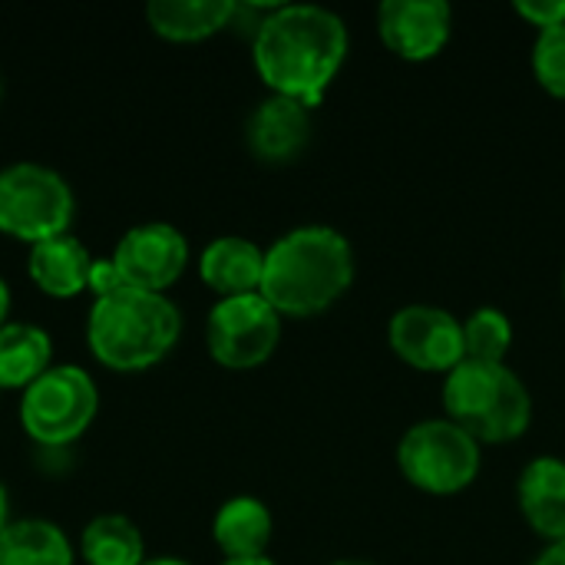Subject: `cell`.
Wrapping results in <instances>:
<instances>
[{
    "instance_id": "1",
    "label": "cell",
    "mask_w": 565,
    "mask_h": 565,
    "mask_svg": "<svg viewBox=\"0 0 565 565\" xmlns=\"http://www.w3.org/2000/svg\"><path fill=\"white\" fill-rule=\"evenodd\" d=\"M348 60L344 20L315 3H275L252 36V63L271 96L315 109Z\"/></svg>"
},
{
    "instance_id": "2",
    "label": "cell",
    "mask_w": 565,
    "mask_h": 565,
    "mask_svg": "<svg viewBox=\"0 0 565 565\" xmlns=\"http://www.w3.org/2000/svg\"><path fill=\"white\" fill-rule=\"evenodd\" d=\"M354 248L331 225H301L265 248L262 298L281 318H315L354 285Z\"/></svg>"
},
{
    "instance_id": "3",
    "label": "cell",
    "mask_w": 565,
    "mask_h": 565,
    "mask_svg": "<svg viewBox=\"0 0 565 565\" xmlns=\"http://www.w3.org/2000/svg\"><path fill=\"white\" fill-rule=\"evenodd\" d=\"M182 338V311L169 295L119 288L93 298L86 348L113 374H142L162 364Z\"/></svg>"
},
{
    "instance_id": "4",
    "label": "cell",
    "mask_w": 565,
    "mask_h": 565,
    "mask_svg": "<svg viewBox=\"0 0 565 565\" xmlns=\"http://www.w3.org/2000/svg\"><path fill=\"white\" fill-rule=\"evenodd\" d=\"M447 420L483 444H513L533 424V397L523 377L507 364L460 361L444 377Z\"/></svg>"
},
{
    "instance_id": "5",
    "label": "cell",
    "mask_w": 565,
    "mask_h": 565,
    "mask_svg": "<svg viewBox=\"0 0 565 565\" xmlns=\"http://www.w3.org/2000/svg\"><path fill=\"white\" fill-rule=\"evenodd\" d=\"M76 195L70 182L43 162H13L0 169V235L40 245L70 235Z\"/></svg>"
},
{
    "instance_id": "6",
    "label": "cell",
    "mask_w": 565,
    "mask_h": 565,
    "mask_svg": "<svg viewBox=\"0 0 565 565\" xmlns=\"http://www.w3.org/2000/svg\"><path fill=\"white\" fill-rule=\"evenodd\" d=\"M96 414V381L76 364H53L20 397V427L40 450H63L76 444L93 427Z\"/></svg>"
},
{
    "instance_id": "7",
    "label": "cell",
    "mask_w": 565,
    "mask_h": 565,
    "mask_svg": "<svg viewBox=\"0 0 565 565\" xmlns=\"http://www.w3.org/2000/svg\"><path fill=\"white\" fill-rule=\"evenodd\" d=\"M480 444L447 417L414 424L397 444L401 477L430 497H457L480 477Z\"/></svg>"
},
{
    "instance_id": "8",
    "label": "cell",
    "mask_w": 565,
    "mask_h": 565,
    "mask_svg": "<svg viewBox=\"0 0 565 565\" xmlns=\"http://www.w3.org/2000/svg\"><path fill=\"white\" fill-rule=\"evenodd\" d=\"M281 341V315L262 295L218 298L205 321V344L218 367L255 371Z\"/></svg>"
},
{
    "instance_id": "9",
    "label": "cell",
    "mask_w": 565,
    "mask_h": 565,
    "mask_svg": "<svg viewBox=\"0 0 565 565\" xmlns=\"http://www.w3.org/2000/svg\"><path fill=\"white\" fill-rule=\"evenodd\" d=\"M387 341L407 367L424 374L447 377L460 361H467L463 321L437 305H407L394 311L387 324Z\"/></svg>"
},
{
    "instance_id": "10",
    "label": "cell",
    "mask_w": 565,
    "mask_h": 565,
    "mask_svg": "<svg viewBox=\"0 0 565 565\" xmlns=\"http://www.w3.org/2000/svg\"><path fill=\"white\" fill-rule=\"evenodd\" d=\"M109 262L126 288L166 295L189 268V238L169 222H142L116 242Z\"/></svg>"
},
{
    "instance_id": "11",
    "label": "cell",
    "mask_w": 565,
    "mask_h": 565,
    "mask_svg": "<svg viewBox=\"0 0 565 565\" xmlns=\"http://www.w3.org/2000/svg\"><path fill=\"white\" fill-rule=\"evenodd\" d=\"M454 33V7L447 0H384L377 7L381 43L407 63H427L444 53Z\"/></svg>"
},
{
    "instance_id": "12",
    "label": "cell",
    "mask_w": 565,
    "mask_h": 565,
    "mask_svg": "<svg viewBox=\"0 0 565 565\" xmlns=\"http://www.w3.org/2000/svg\"><path fill=\"white\" fill-rule=\"evenodd\" d=\"M311 129V109L305 103L288 96H265L245 122V142L258 162L288 166L308 149Z\"/></svg>"
},
{
    "instance_id": "13",
    "label": "cell",
    "mask_w": 565,
    "mask_h": 565,
    "mask_svg": "<svg viewBox=\"0 0 565 565\" xmlns=\"http://www.w3.org/2000/svg\"><path fill=\"white\" fill-rule=\"evenodd\" d=\"M516 500L526 526L553 543H565V460L536 457L516 480Z\"/></svg>"
},
{
    "instance_id": "14",
    "label": "cell",
    "mask_w": 565,
    "mask_h": 565,
    "mask_svg": "<svg viewBox=\"0 0 565 565\" xmlns=\"http://www.w3.org/2000/svg\"><path fill=\"white\" fill-rule=\"evenodd\" d=\"M265 275V252L242 235H222L199 255V278L218 298L258 295Z\"/></svg>"
},
{
    "instance_id": "15",
    "label": "cell",
    "mask_w": 565,
    "mask_h": 565,
    "mask_svg": "<svg viewBox=\"0 0 565 565\" xmlns=\"http://www.w3.org/2000/svg\"><path fill=\"white\" fill-rule=\"evenodd\" d=\"M93 255L89 248L70 232L50 242H40L30 248L26 258V271L30 281L56 301H70L76 295H83L89 288V268H93Z\"/></svg>"
},
{
    "instance_id": "16",
    "label": "cell",
    "mask_w": 565,
    "mask_h": 565,
    "mask_svg": "<svg viewBox=\"0 0 565 565\" xmlns=\"http://www.w3.org/2000/svg\"><path fill=\"white\" fill-rule=\"evenodd\" d=\"M238 17L235 0H152L146 3V23L169 43H202L228 30Z\"/></svg>"
},
{
    "instance_id": "17",
    "label": "cell",
    "mask_w": 565,
    "mask_h": 565,
    "mask_svg": "<svg viewBox=\"0 0 565 565\" xmlns=\"http://www.w3.org/2000/svg\"><path fill=\"white\" fill-rule=\"evenodd\" d=\"M275 536L271 510L258 497H232L212 520V540L225 559H258L268 553Z\"/></svg>"
},
{
    "instance_id": "18",
    "label": "cell",
    "mask_w": 565,
    "mask_h": 565,
    "mask_svg": "<svg viewBox=\"0 0 565 565\" xmlns=\"http://www.w3.org/2000/svg\"><path fill=\"white\" fill-rule=\"evenodd\" d=\"M53 367V338L40 324L7 321L0 328V391H26Z\"/></svg>"
},
{
    "instance_id": "19",
    "label": "cell",
    "mask_w": 565,
    "mask_h": 565,
    "mask_svg": "<svg viewBox=\"0 0 565 565\" xmlns=\"http://www.w3.org/2000/svg\"><path fill=\"white\" fill-rule=\"evenodd\" d=\"M76 553L70 536L40 516L10 520L0 533V565H73Z\"/></svg>"
},
{
    "instance_id": "20",
    "label": "cell",
    "mask_w": 565,
    "mask_h": 565,
    "mask_svg": "<svg viewBox=\"0 0 565 565\" xmlns=\"http://www.w3.org/2000/svg\"><path fill=\"white\" fill-rule=\"evenodd\" d=\"M79 556L86 565H142L146 540L122 513L93 516L79 533Z\"/></svg>"
},
{
    "instance_id": "21",
    "label": "cell",
    "mask_w": 565,
    "mask_h": 565,
    "mask_svg": "<svg viewBox=\"0 0 565 565\" xmlns=\"http://www.w3.org/2000/svg\"><path fill=\"white\" fill-rule=\"evenodd\" d=\"M463 348L467 361L480 364H507V354L513 348V321L500 308H477L463 321Z\"/></svg>"
},
{
    "instance_id": "22",
    "label": "cell",
    "mask_w": 565,
    "mask_h": 565,
    "mask_svg": "<svg viewBox=\"0 0 565 565\" xmlns=\"http://www.w3.org/2000/svg\"><path fill=\"white\" fill-rule=\"evenodd\" d=\"M530 63H533L536 83L550 96L565 99V26H553V30H540L536 33Z\"/></svg>"
},
{
    "instance_id": "23",
    "label": "cell",
    "mask_w": 565,
    "mask_h": 565,
    "mask_svg": "<svg viewBox=\"0 0 565 565\" xmlns=\"http://www.w3.org/2000/svg\"><path fill=\"white\" fill-rule=\"evenodd\" d=\"M513 10L540 30H553V26H565V0H516Z\"/></svg>"
},
{
    "instance_id": "24",
    "label": "cell",
    "mask_w": 565,
    "mask_h": 565,
    "mask_svg": "<svg viewBox=\"0 0 565 565\" xmlns=\"http://www.w3.org/2000/svg\"><path fill=\"white\" fill-rule=\"evenodd\" d=\"M119 288H126V285H122L116 265L109 258H96L93 268H89V288L86 291H93V298H106V295H113Z\"/></svg>"
},
{
    "instance_id": "25",
    "label": "cell",
    "mask_w": 565,
    "mask_h": 565,
    "mask_svg": "<svg viewBox=\"0 0 565 565\" xmlns=\"http://www.w3.org/2000/svg\"><path fill=\"white\" fill-rule=\"evenodd\" d=\"M530 565H565V543H553V546H546L536 559Z\"/></svg>"
},
{
    "instance_id": "26",
    "label": "cell",
    "mask_w": 565,
    "mask_h": 565,
    "mask_svg": "<svg viewBox=\"0 0 565 565\" xmlns=\"http://www.w3.org/2000/svg\"><path fill=\"white\" fill-rule=\"evenodd\" d=\"M10 305H13V298H10V285L0 278V328L7 324V318H10Z\"/></svg>"
},
{
    "instance_id": "27",
    "label": "cell",
    "mask_w": 565,
    "mask_h": 565,
    "mask_svg": "<svg viewBox=\"0 0 565 565\" xmlns=\"http://www.w3.org/2000/svg\"><path fill=\"white\" fill-rule=\"evenodd\" d=\"M10 526V497H7V487L0 483V533Z\"/></svg>"
},
{
    "instance_id": "28",
    "label": "cell",
    "mask_w": 565,
    "mask_h": 565,
    "mask_svg": "<svg viewBox=\"0 0 565 565\" xmlns=\"http://www.w3.org/2000/svg\"><path fill=\"white\" fill-rule=\"evenodd\" d=\"M222 565H278L275 559H268V556H258V559H225Z\"/></svg>"
},
{
    "instance_id": "29",
    "label": "cell",
    "mask_w": 565,
    "mask_h": 565,
    "mask_svg": "<svg viewBox=\"0 0 565 565\" xmlns=\"http://www.w3.org/2000/svg\"><path fill=\"white\" fill-rule=\"evenodd\" d=\"M142 565H192L185 559H175V556H156V559H146Z\"/></svg>"
},
{
    "instance_id": "30",
    "label": "cell",
    "mask_w": 565,
    "mask_h": 565,
    "mask_svg": "<svg viewBox=\"0 0 565 565\" xmlns=\"http://www.w3.org/2000/svg\"><path fill=\"white\" fill-rule=\"evenodd\" d=\"M328 565H377V563H367V559H338V563H328Z\"/></svg>"
},
{
    "instance_id": "31",
    "label": "cell",
    "mask_w": 565,
    "mask_h": 565,
    "mask_svg": "<svg viewBox=\"0 0 565 565\" xmlns=\"http://www.w3.org/2000/svg\"><path fill=\"white\" fill-rule=\"evenodd\" d=\"M563 298H565V271H563Z\"/></svg>"
}]
</instances>
